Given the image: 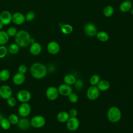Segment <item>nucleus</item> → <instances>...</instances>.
Masks as SVG:
<instances>
[{"instance_id":"13","label":"nucleus","mask_w":133,"mask_h":133,"mask_svg":"<svg viewBox=\"0 0 133 133\" xmlns=\"http://www.w3.org/2000/svg\"><path fill=\"white\" fill-rule=\"evenodd\" d=\"M0 21L4 25H8L12 22V15L8 10H4L0 14Z\"/></svg>"},{"instance_id":"42","label":"nucleus","mask_w":133,"mask_h":133,"mask_svg":"<svg viewBox=\"0 0 133 133\" xmlns=\"http://www.w3.org/2000/svg\"><path fill=\"white\" fill-rule=\"evenodd\" d=\"M130 12H131V14H132V15H133V8L132 9H131V10H130Z\"/></svg>"},{"instance_id":"1","label":"nucleus","mask_w":133,"mask_h":133,"mask_svg":"<svg viewBox=\"0 0 133 133\" xmlns=\"http://www.w3.org/2000/svg\"><path fill=\"white\" fill-rule=\"evenodd\" d=\"M31 76L36 79H41L46 76L47 73V69L45 65L40 62H35L30 67Z\"/></svg>"},{"instance_id":"5","label":"nucleus","mask_w":133,"mask_h":133,"mask_svg":"<svg viewBox=\"0 0 133 133\" xmlns=\"http://www.w3.org/2000/svg\"><path fill=\"white\" fill-rule=\"evenodd\" d=\"M86 95L88 99L90 100H95L99 97L100 90L97 86L91 85L87 90Z\"/></svg>"},{"instance_id":"39","label":"nucleus","mask_w":133,"mask_h":133,"mask_svg":"<svg viewBox=\"0 0 133 133\" xmlns=\"http://www.w3.org/2000/svg\"><path fill=\"white\" fill-rule=\"evenodd\" d=\"M70 117H76L77 115V111L75 109H71L68 112Z\"/></svg>"},{"instance_id":"15","label":"nucleus","mask_w":133,"mask_h":133,"mask_svg":"<svg viewBox=\"0 0 133 133\" xmlns=\"http://www.w3.org/2000/svg\"><path fill=\"white\" fill-rule=\"evenodd\" d=\"M60 49L59 44L55 41H51L49 42L47 45V50L48 52L52 55L58 54Z\"/></svg>"},{"instance_id":"2","label":"nucleus","mask_w":133,"mask_h":133,"mask_svg":"<svg viewBox=\"0 0 133 133\" xmlns=\"http://www.w3.org/2000/svg\"><path fill=\"white\" fill-rule=\"evenodd\" d=\"M31 36L28 32L25 30L18 31L15 36V41L19 47H26L30 44Z\"/></svg>"},{"instance_id":"6","label":"nucleus","mask_w":133,"mask_h":133,"mask_svg":"<svg viewBox=\"0 0 133 133\" xmlns=\"http://www.w3.org/2000/svg\"><path fill=\"white\" fill-rule=\"evenodd\" d=\"M31 112V107L28 102L21 103L18 107V114L22 117L29 116Z\"/></svg>"},{"instance_id":"44","label":"nucleus","mask_w":133,"mask_h":133,"mask_svg":"<svg viewBox=\"0 0 133 133\" xmlns=\"http://www.w3.org/2000/svg\"><path fill=\"white\" fill-rule=\"evenodd\" d=\"M1 80H0V82H1Z\"/></svg>"},{"instance_id":"3","label":"nucleus","mask_w":133,"mask_h":133,"mask_svg":"<svg viewBox=\"0 0 133 133\" xmlns=\"http://www.w3.org/2000/svg\"><path fill=\"white\" fill-rule=\"evenodd\" d=\"M122 117V114L119 109L116 107L110 108L107 112V117L110 122L115 123L119 121Z\"/></svg>"},{"instance_id":"4","label":"nucleus","mask_w":133,"mask_h":133,"mask_svg":"<svg viewBox=\"0 0 133 133\" xmlns=\"http://www.w3.org/2000/svg\"><path fill=\"white\" fill-rule=\"evenodd\" d=\"M31 125L35 128H40L43 127L46 124L45 117L40 115H37L33 116L30 121Z\"/></svg>"},{"instance_id":"9","label":"nucleus","mask_w":133,"mask_h":133,"mask_svg":"<svg viewBox=\"0 0 133 133\" xmlns=\"http://www.w3.org/2000/svg\"><path fill=\"white\" fill-rule=\"evenodd\" d=\"M59 95L58 88L54 86L49 87L46 91V96L48 99L51 101L55 100Z\"/></svg>"},{"instance_id":"8","label":"nucleus","mask_w":133,"mask_h":133,"mask_svg":"<svg viewBox=\"0 0 133 133\" xmlns=\"http://www.w3.org/2000/svg\"><path fill=\"white\" fill-rule=\"evenodd\" d=\"M66 123V127L71 131H75L79 126V121L76 117H70Z\"/></svg>"},{"instance_id":"32","label":"nucleus","mask_w":133,"mask_h":133,"mask_svg":"<svg viewBox=\"0 0 133 133\" xmlns=\"http://www.w3.org/2000/svg\"><path fill=\"white\" fill-rule=\"evenodd\" d=\"M35 17V14L34 11H28L25 16V21L30 22L33 21Z\"/></svg>"},{"instance_id":"25","label":"nucleus","mask_w":133,"mask_h":133,"mask_svg":"<svg viewBox=\"0 0 133 133\" xmlns=\"http://www.w3.org/2000/svg\"><path fill=\"white\" fill-rule=\"evenodd\" d=\"M10 73L8 70L3 69L0 71V80L2 82H6L9 78Z\"/></svg>"},{"instance_id":"31","label":"nucleus","mask_w":133,"mask_h":133,"mask_svg":"<svg viewBox=\"0 0 133 133\" xmlns=\"http://www.w3.org/2000/svg\"><path fill=\"white\" fill-rule=\"evenodd\" d=\"M8 119L10 122V123H11V124H12V125L17 124L19 120L18 115L14 113L10 114L8 116Z\"/></svg>"},{"instance_id":"36","label":"nucleus","mask_w":133,"mask_h":133,"mask_svg":"<svg viewBox=\"0 0 133 133\" xmlns=\"http://www.w3.org/2000/svg\"><path fill=\"white\" fill-rule=\"evenodd\" d=\"M7 48L4 45L0 46V59L4 58L7 53Z\"/></svg>"},{"instance_id":"40","label":"nucleus","mask_w":133,"mask_h":133,"mask_svg":"<svg viewBox=\"0 0 133 133\" xmlns=\"http://www.w3.org/2000/svg\"><path fill=\"white\" fill-rule=\"evenodd\" d=\"M35 42V39L34 38H31L30 39V44H32Z\"/></svg>"},{"instance_id":"10","label":"nucleus","mask_w":133,"mask_h":133,"mask_svg":"<svg viewBox=\"0 0 133 133\" xmlns=\"http://www.w3.org/2000/svg\"><path fill=\"white\" fill-rule=\"evenodd\" d=\"M12 90L11 87L7 85H2L0 87V97L5 100L12 96Z\"/></svg>"},{"instance_id":"14","label":"nucleus","mask_w":133,"mask_h":133,"mask_svg":"<svg viewBox=\"0 0 133 133\" xmlns=\"http://www.w3.org/2000/svg\"><path fill=\"white\" fill-rule=\"evenodd\" d=\"M25 21V16L20 12H16L12 15V22L16 25H21Z\"/></svg>"},{"instance_id":"20","label":"nucleus","mask_w":133,"mask_h":133,"mask_svg":"<svg viewBox=\"0 0 133 133\" xmlns=\"http://www.w3.org/2000/svg\"><path fill=\"white\" fill-rule=\"evenodd\" d=\"M69 113L66 111H61L57 115V119L60 123H65L70 118Z\"/></svg>"},{"instance_id":"37","label":"nucleus","mask_w":133,"mask_h":133,"mask_svg":"<svg viewBox=\"0 0 133 133\" xmlns=\"http://www.w3.org/2000/svg\"><path fill=\"white\" fill-rule=\"evenodd\" d=\"M74 85L75 88L76 89H81L83 88L84 86V83L83 81H82L81 79H76Z\"/></svg>"},{"instance_id":"23","label":"nucleus","mask_w":133,"mask_h":133,"mask_svg":"<svg viewBox=\"0 0 133 133\" xmlns=\"http://www.w3.org/2000/svg\"><path fill=\"white\" fill-rule=\"evenodd\" d=\"M76 81V77L71 74H68L64 76L63 78V81L64 84H66L67 85H73L75 81Z\"/></svg>"},{"instance_id":"18","label":"nucleus","mask_w":133,"mask_h":133,"mask_svg":"<svg viewBox=\"0 0 133 133\" xmlns=\"http://www.w3.org/2000/svg\"><path fill=\"white\" fill-rule=\"evenodd\" d=\"M17 124L18 128L20 130H23L28 129L31 126L30 121H29L28 118H26L25 117H23L19 119Z\"/></svg>"},{"instance_id":"29","label":"nucleus","mask_w":133,"mask_h":133,"mask_svg":"<svg viewBox=\"0 0 133 133\" xmlns=\"http://www.w3.org/2000/svg\"><path fill=\"white\" fill-rule=\"evenodd\" d=\"M20 49V47L16 43L10 44L8 47V51L11 54H17Z\"/></svg>"},{"instance_id":"7","label":"nucleus","mask_w":133,"mask_h":133,"mask_svg":"<svg viewBox=\"0 0 133 133\" xmlns=\"http://www.w3.org/2000/svg\"><path fill=\"white\" fill-rule=\"evenodd\" d=\"M31 98L30 92L25 89H22L19 91L17 94V99L21 103L28 102Z\"/></svg>"},{"instance_id":"30","label":"nucleus","mask_w":133,"mask_h":133,"mask_svg":"<svg viewBox=\"0 0 133 133\" xmlns=\"http://www.w3.org/2000/svg\"><path fill=\"white\" fill-rule=\"evenodd\" d=\"M100 81V77L99 75L97 74H94L91 76L89 79V83L91 85L97 86L98 83Z\"/></svg>"},{"instance_id":"24","label":"nucleus","mask_w":133,"mask_h":133,"mask_svg":"<svg viewBox=\"0 0 133 133\" xmlns=\"http://www.w3.org/2000/svg\"><path fill=\"white\" fill-rule=\"evenodd\" d=\"M96 36L98 39L102 42H107L109 38V36L108 34L104 31H100L99 32H97Z\"/></svg>"},{"instance_id":"41","label":"nucleus","mask_w":133,"mask_h":133,"mask_svg":"<svg viewBox=\"0 0 133 133\" xmlns=\"http://www.w3.org/2000/svg\"><path fill=\"white\" fill-rule=\"evenodd\" d=\"M4 25L3 24V23H2V22L0 21V30H1L3 29Z\"/></svg>"},{"instance_id":"35","label":"nucleus","mask_w":133,"mask_h":133,"mask_svg":"<svg viewBox=\"0 0 133 133\" xmlns=\"http://www.w3.org/2000/svg\"><path fill=\"white\" fill-rule=\"evenodd\" d=\"M68 99H69V100L71 103H76L78 101V95L72 92L68 96Z\"/></svg>"},{"instance_id":"17","label":"nucleus","mask_w":133,"mask_h":133,"mask_svg":"<svg viewBox=\"0 0 133 133\" xmlns=\"http://www.w3.org/2000/svg\"><path fill=\"white\" fill-rule=\"evenodd\" d=\"M25 81V76L20 73H16L12 77V82L16 85H20L24 83Z\"/></svg>"},{"instance_id":"11","label":"nucleus","mask_w":133,"mask_h":133,"mask_svg":"<svg viewBox=\"0 0 133 133\" xmlns=\"http://www.w3.org/2000/svg\"><path fill=\"white\" fill-rule=\"evenodd\" d=\"M84 31L86 35L90 37L96 35L97 33V28L95 24L92 23L86 24L84 26Z\"/></svg>"},{"instance_id":"22","label":"nucleus","mask_w":133,"mask_h":133,"mask_svg":"<svg viewBox=\"0 0 133 133\" xmlns=\"http://www.w3.org/2000/svg\"><path fill=\"white\" fill-rule=\"evenodd\" d=\"M9 36L6 31L0 30V45H4L8 43Z\"/></svg>"},{"instance_id":"33","label":"nucleus","mask_w":133,"mask_h":133,"mask_svg":"<svg viewBox=\"0 0 133 133\" xmlns=\"http://www.w3.org/2000/svg\"><path fill=\"white\" fill-rule=\"evenodd\" d=\"M17 29L14 27V26H10L8 28L7 30V33L9 37H12V36H15L17 33Z\"/></svg>"},{"instance_id":"26","label":"nucleus","mask_w":133,"mask_h":133,"mask_svg":"<svg viewBox=\"0 0 133 133\" xmlns=\"http://www.w3.org/2000/svg\"><path fill=\"white\" fill-rule=\"evenodd\" d=\"M114 8L110 5H108L104 7L103 10V14L104 17L109 18L111 17L114 14Z\"/></svg>"},{"instance_id":"21","label":"nucleus","mask_w":133,"mask_h":133,"mask_svg":"<svg viewBox=\"0 0 133 133\" xmlns=\"http://www.w3.org/2000/svg\"><path fill=\"white\" fill-rule=\"evenodd\" d=\"M97 87L100 90V91H107L110 87V83L109 81L105 79H102L99 81V82L97 85Z\"/></svg>"},{"instance_id":"28","label":"nucleus","mask_w":133,"mask_h":133,"mask_svg":"<svg viewBox=\"0 0 133 133\" xmlns=\"http://www.w3.org/2000/svg\"><path fill=\"white\" fill-rule=\"evenodd\" d=\"M11 123L9 121L8 118H3L0 121V126L4 130H8L10 128Z\"/></svg>"},{"instance_id":"34","label":"nucleus","mask_w":133,"mask_h":133,"mask_svg":"<svg viewBox=\"0 0 133 133\" xmlns=\"http://www.w3.org/2000/svg\"><path fill=\"white\" fill-rule=\"evenodd\" d=\"M7 105L10 107H15L17 104V100L15 98L11 96L6 100Z\"/></svg>"},{"instance_id":"12","label":"nucleus","mask_w":133,"mask_h":133,"mask_svg":"<svg viewBox=\"0 0 133 133\" xmlns=\"http://www.w3.org/2000/svg\"><path fill=\"white\" fill-rule=\"evenodd\" d=\"M58 90L59 94L64 96H69L73 92L72 87L71 85L66 84H62L60 85L58 87Z\"/></svg>"},{"instance_id":"16","label":"nucleus","mask_w":133,"mask_h":133,"mask_svg":"<svg viewBox=\"0 0 133 133\" xmlns=\"http://www.w3.org/2000/svg\"><path fill=\"white\" fill-rule=\"evenodd\" d=\"M42 47L41 45L38 42H35L32 44H31L30 46L29 51L31 54L33 56H37L39 55L42 51Z\"/></svg>"},{"instance_id":"27","label":"nucleus","mask_w":133,"mask_h":133,"mask_svg":"<svg viewBox=\"0 0 133 133\" xmlns=\"http://www.w3.org/2000/svg\"><path fill=\"white\" fill-rule=\"evenodd\" d=\"M73 27L71 25L69 24H64L61 27V31L64 34H70L73 31Z\"/></svg>"},{"instance_id":"19","label":"nucleus","mask_w":133,"mask_h":133,"mask_svg":"<svg viewBox=\"0 0 133 133\" xmlns=\"http://www.w3.org/2000/svg\"><path fill=\"white\" fill-rule=\"evenodd\" d=\"M132 3L130 1H125L119 5V10L122 12H127L130 11L132 8Z\"/></svg>"},{"instance_id":"38","label":"nucleus","mask_w":133,"mask_h":133,"mask_svg":"<svg viewBox=\"0 0 133 133\" xmlns=\"http://www.w3.org/2000/svg\"><path fill=\"white\" fill-rule=\"evenodd\" d=\"M27 70H28L27 66L24 64L20 65L18 68V72L21 74H25V73L26 72Z\"/></svg>"},{"instance_id":"43","label":"nucleus","mask_w":133,"mask_h":133,"mask_svg":"<svg viewBox=\"0 0 133 133\" xmlns=\"http://www.w3.org/2000/svg\"><path fill=\"white\" fill-rule=\"evenodd\" d=\"M125 1H130V0H125Z\"/></svg>"}]
</instances>
